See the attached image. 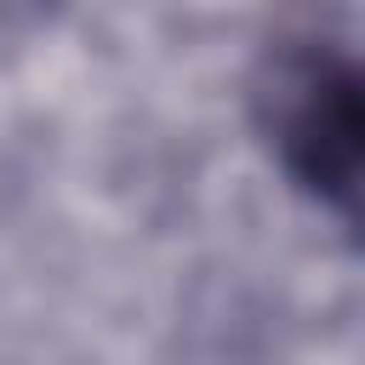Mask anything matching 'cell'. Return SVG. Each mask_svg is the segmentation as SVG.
I'll return each instance as SVG.
<instances>
[{"label":"cell","mask_w":365,"mask_h":365,"mask_svg":"<svg viewBox=\"0 0 365 365\" xmlns=\"http://www.w3.org/2000/svg\"><path fill=\"white\" fill-rule=\"evenodd\" d=\"M251 125L297 194L359 217V148H365V91L359 68L331 40H279L251 74Z\"/></svg>","instance_id":"1"}]
</instances>
